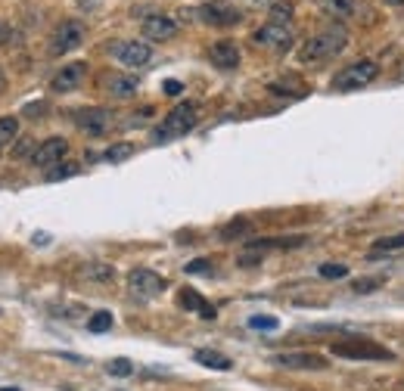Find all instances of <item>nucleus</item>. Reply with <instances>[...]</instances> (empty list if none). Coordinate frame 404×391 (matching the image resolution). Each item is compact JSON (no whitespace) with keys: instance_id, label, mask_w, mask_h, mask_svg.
Segmentation results:
<instances>
[{"instance_id":"nucleus-38","label":"nucleus","mask_w":404,"mask_h":391,"mask_svg":"<svg viewBox=\"0 0 404 391\" xmlns=\"http://www.w3.org/2000/svg\"><path fill=\"white\" fill-rule=\"evenodd\" d=\"M386 3H392V6H401V3H404V0H386Z\"/></svg>"},{"instance_id":"nucleus-27","label":"nucleus","mask_w":404,"mask_h":391,"mask_svg":"<svg viewBox=\"0 0 404 391\" xmlns=\"http://www.w3.org/2000/svg\"><path fill=\"white\" fill-rule=\"evenodd\" d=\"M317 274H321L323 280H346L348 267H346V264H333V261H330V264H321V267H317Z\"/></svg>"},{"instance_id":"nucleus-33","label":"nucleus","mask_w":404,"mask_h":391,"mask_svg":"<svg viewBox=\"0 0 404 391\" xmlns=\"http://www.w3.org/2000/svg\"><path fill=\"white\" fill-rule=\"evenodd\" d=\"M184 270H187V274H209V270H211V261H209V258H196V261H190Z\"/></svg>"},{"instance_id":"nucleus-24","label":"nucleus","mask_w":404,"mask_h":391,"mask_svg":"<svg viewBox=\"0 0 404 391\" xmlns=\"http://www.w3.org/2000/svg\"><path fill=\"white\" fill-rule=\"evenodd\" d=\"M88 280H97V283H109L112 276H115V267L112 264H88V267L81 270Z\"/></svg>"},{"instance_id":"nucleus-15","label":"nucleus","mask_w":404,"mask_h":391,"mask_svg":"<svg viewBox=\"0 0 404 391\" xmlns=\"http://www.w3.org/2000/svg\"><path fill=\"white\" fill-rule=\"evenodd\" d=\"M177 304H181L184 310H196L202 320H215V317H218V310L211 308V304L205 301L196 289H181V292H177Z\"/></svg>"},{"instance_id":"nucleus-16","label":"nucleus","mask_w":404,"mask_h":391,"mask_svg":"<svg viewBox=\"0 0 404 391\" xmlns=\"http://www.w3.org/2000/svg\"><path fill=\"white\" fill-rule=\"evenodd\" d=\"M143 35L150 41H168V38L177 35V22L168 16H150V19H143Z\"/></svg>"},{"instance_id":"nucleus-13","label":"nucleus","mask_w":404,"mask_h":391,"mask_svg":"<svg viewBox=\"0 0 404 391\" xmlns=\"http://www.w3.org/2000/svg\"><path fill=\"white\" fill-rule=\"evenodd\" d=\"M112 53H115L124 65H131V69H140V65H147L152 59V47L143 41H118L115 47H112Z\"/></svg>"},{"instance_id":"nucleus-21","label":"nucleus","mask_w":404,"mask_h":391,"mask_svg":"<svg viewBox=\"0 0 404 391\" xmlns=\"http://www.w3.org/2000/svg\"><path fill=\"white\" fill-rule=\"evenodd\" d=\"M386 280H389L386 274H380V276H364V280H355V283H352V292H357V295L376 292V289L386 286Z\"/></svg>"},{"instance_id":"nucleus-35","label":"nucleus","mask_w":404,"mask_h":391,"mask_svg":"<svg viewBox=\"0 0 404 391\" xmlns=\"http://www.w3.org/2000/svg\"><path fill=\"white\" fill-rule=\"evenodd\" d=\"M162 90H165L168 97H177V94H184V84H181V81H165Z\"/></svg>"},{"instance_id":"nucleus-14","label":"nucleus","mask_w":404,"mask_h":391,"mask_svg":"<svg viewBox=\"0 0 404 391\" xmlns=\"http://www.w3.org/2000/svg\"><path fill=\"white\" fill-rule=\"evenodd\" d=\"M209 59L215 63V69L221 72H234L240 65V47L234 41H215L209 47Z\"/></svg>"},{"instance_id":"nucleus-2","label":"nucleus","mask_w":404,"mask_h":391,"mask_svg":"<svg viewBox=\"0 0 404 391\" xmlns=\"http://www.w3.org/2000/svg\"><path fill=\"white\" fill-rule=\"evenodd\" d=\"M200 122V106L196 103H177L168 115L159 122V128L152 131V143H168V140H177V137L190 134Z\"/></svg>"},{"instance_id":"nucleus-30","label":"nucleus","mask_w":404,"mask_h":391,"mask_svg":"<svg viewBox=\"0 0 404 391\" xmlns=\"http://www.w3.org/2000/svg\"><path fill=\"white\" fill-rule=\"evenodd\" d=\"M109 376H131L134 373V363L128 360V357H115V360H109Z\"/></svg>"},{"instance_id":"nucleus-12","label":"nucleus","mask_w":404,"mask_h":391,"mask_svg":"<svg viewBox=\"0 0 404 391\" xmlns=\"http://www.w3.org/2000/svg\"><path fill=\"white\" fill-rule=\"evenodd\" d=\"M84 75H88V63H69L65 69H59L50 81V90L53 94H69V90L81 88Z\"/></svg>"},{"instance_id":"nucleus-11","label":"nucleus","mask_w":404,"mask_h":391,"mask_svg":"<svg viewBox=\"0 0 404 391\" xmlns=\"http://www.w3.org/2000/svg\"><path fill=\"white\" fill-rule=\"evenodd\" d=\"M65 156H69V140H65V137H50V140L38 143L31 162H35L38 168H56Z\"/></svg>"},{"instance_id":"nucleus-5","label":"nucleus","mask_w":404,"mask_h":391,"mask_svg":"<svg viewBox=\"0 0 404 391\" xmlns=\"http://www.w3.org/2000/svg\"><path fill=\"white\" fill-rule=\"evenodd\" d=\"M84 35H88L84 22H78V19H65V22H59L56 31H53V38H50V53H53V56H63V53L78 50V47L84 44Z\"/></svg>"},{"instance_id":"nucleus-29","label":"nucleus","mask_w":404,"mask_h":391,"mask_svg":"<svg viewBox=\"0 0 404 391\" xmlns=\"http://www.w3.org/2000/svg\"><path fill=\"white\" fill-rule=\"evenodd\" d=\"M131 152H134V147H131V143H115V147H109V149L103 152V158H106V162H124Z\"/></svg>"},{"instance_id":"nucleus-32","label":"nucleus","mask_w":404,"mask_h":391,"mask_svg":"<svg viewBox=\"0 0 404 391\" xmlns=\"http://www.w3.org/2000/svg\"><path fill=\"white\" fill-rule=\"evenodd\" d=\"M249 326H252V329H277V326H280V320L270 317V314H255V317H249Z\"/></svg>"},{"instance_id":"nucleus-26","label":"nucleus","mask_w":404,"mask_h":391,"mask_svg":"<svg viewBox=\"0 0 404 391\" xmlns=\"http://www.w3.org/2000/svg\"><path fill=\"white\" fill-rule=\"evenodd\" d=\"M88 329H90V333H109V329H112V314H109V310H97V314L88 320Z\"/></svg>"},{"instance_id":"nucleus-19","label":"nucleus","mask_w":404,"mask_h":391,"mask_svg":"<svg viewBox=\"0 0 404 391\" xmlns=\"http://www.w3.org/2000/svg\"><path fill=\"white\" fill-rule=\"evenodd\" d=\"M317 6H321L330 19H348V16H355V10H357L355 0H317Z\"/></svg>"},{"instance_id":"nucleus-23","label":"nucleus","mask_w":404,"mask_h":391,"mask_svg":"<svg viewBox=\"0 0 404 391\" xmlns=\"http://www.w3.org/2000/svg\"><path fill=\"white\" fill-rule=\"evenodd\" d=\"M19 137V118L16 115H3L0 118V147L13 143Z\"/></svg>"},{"instance_id":"nucleus-28","label":"nucleus","mask_w":404,"mask_h":391,"mask_svg":"<svg viewBox=\"0 0 404 391\" xmlns=\"http://www.w3.org/2000/svg\"><path fill=\"white\" fill-rule=\"evenodd\" d=\"M249 230H252L249 221H234V224H227V227H221V240H236V236H246Z\"/></svg>"},{"instance_id":"nucleus-36","label":"nucleus","mask_w":404,"mask_h":391,"mask_svg":"<svg viewBox=\"0 0 404 391\" xmlns=\"http://www.w3.org/2000/svg\"><path fill=\"white\" fill-rule=\"evenodd\" d=\"M147 115H152V109H150V106H147V109H140V112H134V115H131V118H134V122H131V124H140Z\"/></svg>"},{"instance_id":"nucleus-34","label":"nucleus","mask_w":404,"mask_h":391,"mask_svg":"<svg viewBox=\"0 0 404 391\" xmlns=\"http://www.w3.org/2000/svg\"><path fill=\"white\" fill-rule=\"evenodd\" d=\"M35 140H19V147H16V156H35Z\"/></svg>"},{"instance_id":"nucleus-18","label":"nucleus","mask_w":404,"mask_h":391,"mask_svg":"<svg viewBox=\"0 0 404 391\" xmlns=\"http://www.w3.org/2000/svg\"><path fill=\"white\" fill-rule=\"evenodd\" d=\"M193 360L200 363V367H209V369H221V373H227V369H234V360H230L227 354H221V351H211V348H200L193 354Z\"/></svg>"},{"instance_id":"nucleus-7","label":"nucleus","mask_w":404,"mask_h":391,"mask_svg":"<svg viewBox=\"0 0 404 391\" xmlns=\"http://www.w3.org/2000/svg\"><path fill=\"white\" fill-rule=\"evenodd\" d=\"M128 289H131V295H137V298H156L168 289V280L150 267H134L128 274Z\"/></svg>"},{"instance_id":"nucleus-4","label":"nucleus","mask_w":404,"mask_h":391,"mask_svg":"<svg viewBox=\"0 0 404 391\" xmlns=\"http://www.w3.org/2000/svg\"><path fill=\"white\" fill-rule=\"evenodd\" d=\"M376 75H380V65H376L373 59H357V63L339 69V75L333 78V90H339V94H348V90H364Z\"/></svg>"},{"instance_id":"nucleus-25","label":"nucleus","mask_w":404,"mask_h":391,"mask_svg":"<svg viewBox=\"0 0 404 391\" xmlns=\"http://www.w3.org/2000/svg\"><path fill=\"white\" fill-rule=\"evenodd\" d=\"M75 174H81V165H75V162H59L53 171H47V181L56 183V181H65V177H75Z\"/></svg>"},{"instance_id":"nucleus-20","label":"nucleus","mask_w":404,"mask_h":391,"mask_svg":"<svg viewBox=\"0 0 404 391\" xmlns=\"http://www.w3.org/2000/svg\"><path fill=\"white\" fill-rule=\"evenodd\" d=\"M404 249V233H395V236H382L370 245V255H389V251H401Z\"/></svg>"},{"instance_id":"nucleus-9","label":"nucleus","mask_w":404,"mask_h":391,"mask_svg":"<svg viewBox=\"0 0 404 391\" xmlns=\"http://www.w3.org/2000/svg\"><path fill=\"white\" fill-rule=\"evenodd\" d=\"M112 109H103V106H90V109H78L75 112V124L90 137H103L106 131L112 128Z\"/></svg>"},{"instance_id":"nucleus-8","label":"nucleus","mask_w":404,"mask_h":391,"mask_svg":"<svg viewBox=\"0 0 404 391\" xmlns=\"http://www.w3.org/2000/svg\"><path fill=\"white\" fill-rule=\"evenodd\" d=\"M252 41L264 50L274 53H286L293 47V25H277V22H264L261 28L252 35Z\"/></svg>"},{"instance_id":"nucleus-6","label":"nucleus","mask_w":404,"mask_h":391,"mask_svg":"<svg viewBox=\"0 0 404 391\" xmlns=\"http://www.w3.org/2000/svg\"><path fill=\"white\" fill-rule=\"evenodd\" d=\"M196 16H200V22L215 25V28H230V25L243 22V10L227 3V0H209V3H202L196 10Z\"/></svg>"},{"instance_id":"nucleus-39","label":"nucleus","mask_w":404,"mask_h":391,"mask_svg":"<svg viewBox=\"0 0 404 391\" xmlns=\"http://www.w3.org/2000/svg\"><path fill=\"white\" fill-rule=\"evenodd\" d=\"M0 391H19V388H0Z\"/></svg>"},{"instance_id":"nucleus-31","label":"nucleus","mask_w":404,"mask_h":391,"mask_svg":"<svg viewBox=\"0 0 404 391\" xmlns=\"http://www.w3.org/2000/svg\"><path fill=\"white\" fill-rule=\"evenodd\" d=\"M19 41H22V38H19V31L13 28V25L0 22V47H16Z\"/></svg>"},{"instance_id":"nucleus-1","label":"nucleus","mask_w":404,"mask_h":391,"mask_svg":"<svg viewBox=\"0 0 404 391\" xmlns=\"http://www.w3.org/2000/svg\"><path fill=\"white\" fill-rule=\"evenodd\" d=\"M348 47V31L342 28V25H330V28H323L321 35L308 38V41L299 47V59L302 63H323V59L336 56V53H342Z\"/></svg>"},{"instance_id":"nucleus-10","label":"nucleus","mask_w":404,"mask_h":391,"mask_svg":"<svg viewBox=\"0 0 404 391\" xmlns=\"http://www.w3.org/2000/svg\"><path fill=\"white\" fill-rule=\"evenodd\" d=\"M274 363L283 369H327V357L317 354V351H283L274 354Z\"/></svg>"},{"instance_id":"nucleus-37","label":"nucleus","mask_w":404,"mask_h":391,"mask_svg":"<svg viewBox=\"0 0 404 391\" xmlns=\"http://www.w3.org/2000/svg\"><path fill=\"white\" fill-rule=\"evenodd\" d=\"M6 90V75H3V69H0V94Z\"/></svg>"},{"instance_id":"nucleus-3","label":"nucleus","mask_w":404,"mask_h":391,"mask_svg":"<svg viewBox=\"0 0 404 391\" xmlns=\"http://www.w3.org/2000/svg\"><path fill=\"white\" fill-rule=\"evenodd\" d=\"M330 351H333L336 357H346V360H395V354L389 348H382L380 342L373 339H364V335H357V339H339L330 344Z\"/></svg>"},{"instance_id":"nucleus-17","label":"nucleus","mask_w":404,"mask_h":391,"mask_svg":"<svg viewBox=\"0 0 404 391\" xmlns=\"http://www.w3.org/2000/svg\"><path fill=\"white\" fill-rule=\"evenodd\" d=\"M106 90H109V97H115V99H131L137 94V78L109 75V78H106Z\"/></svg>"},{"instance_id":"nucleus-22","label":"nucleus","mask_w":404,"mask_h":391,"mask_svg":"<svg viewBox=\"0 0 404 391\" xmlns=\"http://www.w3.org/2000/svg\"><path fill=\"white\" fill-rule=\"evenodd\" d=\"M268 22H277V25H289V19H293V3L289 0H277V3H270V13H268Z\"/></svg>"}]
</instances>
